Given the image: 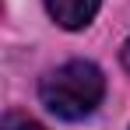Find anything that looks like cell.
Instances as JSON below:
<instances>
[{
  "label": "cell",
  "mask_w": 130,
  "mask_h": 130,
  "mask_svg": "<svg viewBox=\"0 0 130 130\" xmlns=\"http://www.w3.org/2000/svg\"><path fill=\"white\" fill-rule=\"evenodd\" d=\"M106 95V77L91 60H70V63L49 70L39 85L42 106L60 120H85L91 116Z\"/></svg>",
  "instance_id": "1"
},
{
  "label": "cell",
  "mask_w": 130,
  "mask_h": 130,
  "mask_svg": "<svg viewBox=\"0 0 130 130\" xmlns=\"http://www.w3.org/2000/svg\"><path fill=\"white\" fill-rule=\"evenodd\" d=\"M99 4L102 0H46V11L60 28L77 32V28L91 25V18L99 14Z\"/></svg>",
  "instance_id": "2"
},
{
  "label": "cell",
  "mask_w": 130,
  "mask_h": 130,
  "mask_svg": "<svg viewBox=\"0 0 130 130\" xmlns=\"http://www.w3.org/2000/svg\"><path fill=\"white\" fill-rule=\"evenodd\" d=\"M4 130H46V127L35 123V120H28V116H7L4 120Z\"/></svg>",
  "instance_id": "3"
},
{
  "label": "cell",
  "mask_w": 130,
  "mask_h": 130,
  "mask_svg": "<svg viewBox=\"0 0 130 130\" xmlns=\"http://www.w3.org/2000/svg\"><path fill=\"white\" fill-rule=\"evenodd\" d=\"M120 63L130 70V35H127V42H123V49H120Z\"/></svg>",
  "instance_id": "4"
}]
</instances>
